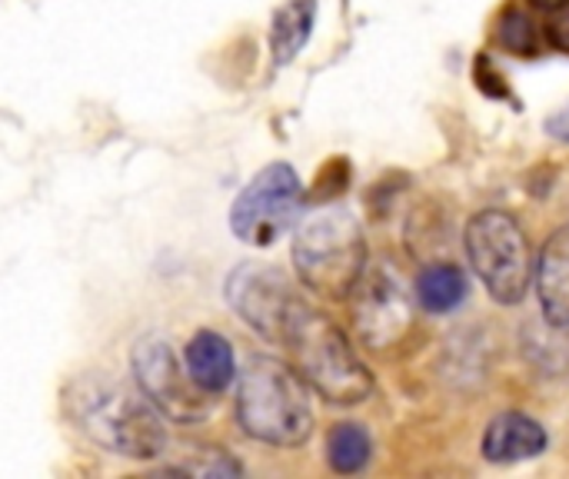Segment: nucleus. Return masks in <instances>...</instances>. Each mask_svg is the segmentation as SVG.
Returning a JSON list of instances; mask_svg holds the SVG:
<instances>
[{"label": "nucleus", "instance_id": "423d86ee", "mask_svg": "<svg viewBox=\"0 0 569 479\" xmlns=\"http://www.w3.org/2000/svg\"><path fill=\"white\" fill-rule=\"evenodd\" d=\"M303 210V183L290 163L263 167L233 200L230 230L250 247L277 243Z\"/></svg>", "mask_w": 569, "mask_h": 479}, {"label": "nucleus", "instance_id": "2eb2a0df", "mask_svg": "<svg viewBox=\"0 0 569 479\" xmlns=\"http://www.w3.org/2000/svg\"><path fill=\"white\" fill-rule=\"evenodd\" d=\"M370 453H373V443L360 423H340L327 437V463L343 477L360 473L370 463Z\"/></svg>", "mask_w": 569, "mask_h": 479}, {"label": "nucleus", "instance_id": "6e6552de", "mask_svg": "<svg viewBox=\"0 0 569 479\" xmlns=\"http://www.w3.org/2000/svg\"><path fill=\"white\" fill-rule=\"evenodd\" d=\"M353 327L357 337L370 350H390L407 340L413 330V300L407 283L397 277V270L373 267L363 270L360 283L353 287Z\"/></svg>", "mask_w": 569, "mask_h": 479}, {"label": "nucleus", "instance_id": "dca6fc26", "mask_svg": "<svg viewBox=\"0 0 569 479\" xmlns=\"http://www.w3.org/2000/svg\"><path fill=\"white\" fill-rule=\"evenodd\" d=\"M497 40H500V47H507L510 53H520V57H533L540 50V30L530 20V13H523L520 7L503 10V17L497 23Z\"/></svg>", "mask_w": 569, "mask_h": 479}, {"label": "nucleus", "instance_id": "0eeeda50", "mask_svg": "<svg viewBox=\"0 0 569 479\" xmlns=\"http://www.w3.org/2000/svg\"><path fill=\"white\" fill-rule=\"evenodd\" d=\"M137 390L173 423H193L210 413L207 393L190 380L187 367L163 337H143L130 353Z\"/></svg>", "mask_w": 569, "mask_h": 479}, {"label": "nucleus", "instance_id": "ddd939ff", "mask_svg": "<svg viewBox=\"0 0 569 479\" xmlns=\"http://www.w3.org/2000/svg\"><path fill=\"white\" fill-rule=\"evenodd\" d=\"M413 293H417V300H420V307L427 313H450L467 300L470 280L453 263H433V267H423L417 273Z\"/></svg>", "mask_w": 569, "mask_h": 479}, {"label": "nucleus", "instance_id": "7ed1b4c3", "mask_svg": "<svg viewBox=\"0 0 569 479\" xmlns=\"http://www.w3.org/2000/svg\"><path fill=\"white\" fill-rule=\"evenodd\" d=\"M237 420L243 433L267 447H300L313 433V407L307 380L273 360L253 357L240 373Z\"/></svg>", "mask_w": 569, "mask_h": 479}, {"label": "nucleus", "instance_id": "a211bd4d", "mask_svg": "<svg viewBox=\"0 0 569 479\" xmlns=\"http://www.w3.org/2000/svg\"><path fill=\"white\" fill-rule=\"evenodd\" d=\"M477 80H480L483 93H490V97H510L507 83L500 80V73H497V70H490V60H487V57H480V60H477Z\"/></svg>", "mask_w": 569, "mask_h": 479}, {"label": "nucleus", "instance_id": "9d476101", "mask_svg": "<svg viewBox=\"0 0 569 479\" xmlns=\"http://www.w3.org/2000/svg\"><path fill=\"white\" fill-rule=\"evenodd\" d=\"M547 430L527 413H500L483 433V457L490 463H523L547 450Z\"/></svg>", "mask_w": 569, "mask_h": 479}, {"label": "nucleus", "instance_id": "f3484780", "mask_svg": "<svg viewBox=\"0 0 569 479\" xmlns=\"http://www.w3.org/2000/svg\"><path fill=\"white\" fill-rule=\"evenodd\" d=\"M543 33H547V40H550V47H557L560 53H567L569 57V7L550 13V23H547Z\"/></svg>", "mask_w": 569, "mask_h": 479}, {"label": "nucleus", "instance_id": "6ab92c4d", "mask_svg": "<svg viewBox=\"0 0 569 479\" xmlns=\"http://www.w3.org/2000/svg\"><path fill=\"white\" fill-rule=\"evenodd\" d=\"M547 133H553L557 140L569 143V103L563 110H557L553 117H547Z\"/></svg>", "mask_w": 569, "mask_h": 479}, {"label": "nucleus", "instance_id": "1a4fd4ad", "mask_svg": "<svg viewBox=\"0 0 569 479\" xmlns=\"http://www.w3.org/2000/svg\"><path fill=\"white\" fill-rule=\"evenodd\" d=\"M297 300L300 293H293V283L277 267L243 263L227 277V303L250 330H257L270 343H280V333Z\"/></svg>", "mask_w": 569, "mask_h": 479}, {"label": "nucleus", "instance_id": "f03ea898", "mask_svg": "<svg viewBox=\"0 0 569 479\" xmlns=\"http://www.w3.org/2000/svg\"><path fill=\"white\" fill-rule=\"evenodd\" d=\"M280 347L293 357V370L327 403L357 407L373 393V377L337 323L317 313L303 297L287 317Z\"/></svg>", "mask_w": 569, "mask_h": 479}, {"label": "nucleus", "instance_id": "aec40b11", "mask_svg": "<svg viewBox=\"0 0 569 479\" xmlns=\"http://www.w3.org/2000/svg\"><path fill=\"white\" fill-rule=\"evenodd\" d=\"M537 10H547V13H557V10H563L569 7V0H530Z\"/></svg>", "mask_w": 569, "mask_h": 479}, {"label": "nucleus", "instance_id": "f257e3e1", "mask_svg": "<svg viewBox=\"0 0 569 479\" xmlns=\"http://www.w3.org/2000/svg\"><path fill=\"white\" fill-rule=\"evenodd\" d=\"M63 413L90 443L113 457L157 460L167 450L160 410L113 377L83 373L70 380L63 390Z\"/></svg>", "mask_w": 569, "mask_h": 479}, {"label": "nucleus", "instance_id": "4468645a", "mask_svg": "<svg viewBox=\"0 0 569 479\" xmlns=\"http://www.w3.org/2000/svg\"><path fill=\"white\" fill-rule=\"evenodd\" d=\"M313 17H317V3L313 0H287L273 20H270V53L277 63H290L303 43L310 40L313 30Z\"/></svg>", "mask_w": 569, "mask_h": 479}, {"label": "nucleus", "instance_id": "39448f33", "mask_svg": "<svg viewBox=\"0 0 569 479\" xmlns=\"http://www.w3.org/2000/svg\"><path fill=\"white\" fill-rule=\"evenodd\" d=\"M463 243L470 267L483 280L487 293L503 307L523 303L533 280V263L520 223L503 210H483L467 223Z\"/></svg>", "mask_w": 569, "mask_h": 479}, {"label": "nucleus", "instance_id": "20e7f679", "mask_svg": "<svg viewBox=\"0 0 569 479\" xmlns=\"http://www.w3.org/2000/svg\"><path fill=\"white\" fill-rule=\"evenodd\" d=\"M293 270L310 293L347 300L367 270L360 220L343 207L310 213L293 237Z\"/></svg>", "mask_w": 569, "mask_h": 479}, {"label": "nucleus", "instance_id": "9b49d317", "mask_svg": "<svg viewBox=\"0 0 569 479\" xmlns=\"http://www.w3.org/2000/svg\"><path fill=\"white\" fill-rule=\"evenodd\" d=\"M537 290L540 307L550 327L567 330L569 327V223L553 230L543 243L540 267H537Z\"/></svg>", "mask_w": 569, "mask_h": 479}, {"label": "nucleus", "instance_id": "f8f14e48", "mask_svg": "<svg viewBox=\"0 0 569 479\" xmlns=\"http://www.w3.org/2000/svg\"><path fill=\"white\" fill-rule=\"evenodd\" d=\"M183 367L190 373V380L207 393V397H220L233 377H237V360H233V347L227 337L213 333V330H200L190 337L187 350H183Z\"/></svg>", "mask_w": 569, "mask_h": 479}]
</instances>
